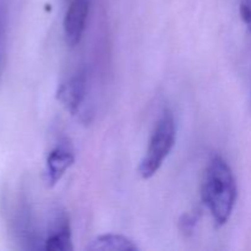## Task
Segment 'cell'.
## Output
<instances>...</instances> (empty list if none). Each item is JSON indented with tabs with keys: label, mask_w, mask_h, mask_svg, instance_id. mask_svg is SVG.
Masks as SVG:
<instances>
[{
	"label": "cell",
	"mask_w": 251,
	"mask_h": 251,
	"mask_svg": "<svg viewBox=\"0 0 251 251\" xmlns=\"http://www.w3.org/2000/svg\"><path fill=\"white\" fill-rule=\"evenodd\" d=\"M237 194V181L230 167L221 156L213 157L206 168L201 198L218 227L225 226L232 216Z\"/></svg>",
	"instance_id": "obj_1"
},
{
	"label": "cell",
	"mask_w": 251,
	"mask_h": 251,
	"mask_svg": "<svg viewBox=\"0 0 251 251\" xmlns=\"http://www.w3.org/2000/svg\"><path fill=\"white\" fill-rule=\"evenodd\" d=\"M176 127L173 113L164 109L150 139L149 147L139 167V174L150 179L159 171L176 144Z\"/></svg>",
	"instance_id": "obj_2"
},
{
	"label": "cell",
	"mask_w": 251,
	"mask_h": 251,
	"mask_svg": "<svg viewBox=\"0 0 251 251\" xmlns=\"http://www.w3.org/2000/svg\"><path fill=\"white\" fill-rule=\"evenodd\" d=\"M43 249L47 251H73V238L69 216L60 207L53 210L44 239Z\"/></svg>",
	"instance_id": "obj_3"
},
{
	"label": "cell",
	"mask_w": 251,
	"mask_h": 251,
	"mask_svg": "<svg viewBox=\"0 0 251 251\" xmlns=\"http://www.w3.org/2000/svg\"><path fill=\"white\" fill-rule=\"evenodd\" d=\"M91 0H70L64 17V37L70 48L81 42L86 28Z\"/></svg>",
	"instance_id": "obj_4"
},
{
	"label": "cell",
	"mask_w": 251,
	"mask_h": 251,
	"mask_svg": "<svg viewBox=\"0 0 251 251\" xmlns=\"http://www.w3.org/2000/svg\"><path fill=\"white\" fill-rule=\"evenodd\" d=\"M87 95V71L80 68L59 86L56 98L70 113H76Z\"/></svg>",
	"instance_id": "obj_5"
},
{
	"label": "cell",
	"mask_w": 251,
	"mask_h": 251,
	"mask_svg": "<svg viewBox=\"0 0 251 251\" xmlns=\"http://www.w3.org/2000/svg\"><path fill=\"white\" fill-rule=\"evenodd\" d=\"M75 162V154L68 144H60L49 152L47 157L46 181L49 186L59 183L64 174Z\"/></svg>",
	"instance_id": "obj_6"
},
{
	"label": "cell",
	"mask_w": 251,
	"mask_h": 251,
	"mask_svg": "<svg viewBox=\"0 0 251 251\" xmlns=\"http://www.w3.org/2000/svg\"><path fill=\"white\" fill-rule=\"evenodd\" d=\"M88 251H137L139 247L134 240L122 234L98 235L86 247Z\"/></svg>",
	"instance_id": "obj_7"
},
{
	"label": "cell",
	"mask_w": 251,
	"mask_h": 251,
	"mask_svg": "<svg viewBox=\"0 0 251 251\" xmlns=\"http://www.w3.org/2000/svg\"><path fill=\"white\" fill-rule=\"evenodd\" d=\"M199 217L194 213H184L179 220V229L184 235L189 237L194 233L196 225H198Z\"/></svg>",
	"instance_id": "obj_8"
},
{
	"label": "cell",
	"mask_w": 251,
	"mask_h": 251,
	"mask_svg": "<svg viewBox=\"0 0 251 251\" xmlns=\"http://www.w3.org/2000/svg\"><path fill=\"white\" fill-rule=\"evenodd\" d=\"M240 16L248 26V28L251 31V7L245 2H242V5H240Z\"/></svg>",
	"instance_id": "obj_9"
},
{
	"label": "cell",
	"mask_w": 251,
	"mask_h": 251,
	"mask_svg": "<svg viewBox=\"0 0 251 251\" xmlns=\"http://www.w3.org/2000/svg\"><path fill=\"white\" fill-rule=\"evenodd\" d=\"M4 21H2V15L0 12V59H1L2 47H4Z\"/></svg>",
	"instance_id": "obj_10"
},
{
	"label": "cell",
	"mask_w": 251,
	"mask_h": 251,
	"mask_svg": "<svg viewBox=\"0 0 251 251\" xmlns=\"http://www.w3.org/2000/svg\"><path fill=\"white\" fill-rule=\"evenodd\" d=\"M243 2H245V4L249 5V6L251 7V0H244V1H243Z\"/></svg>",
	"instance_id": "obj_11"
}]
</instances>
